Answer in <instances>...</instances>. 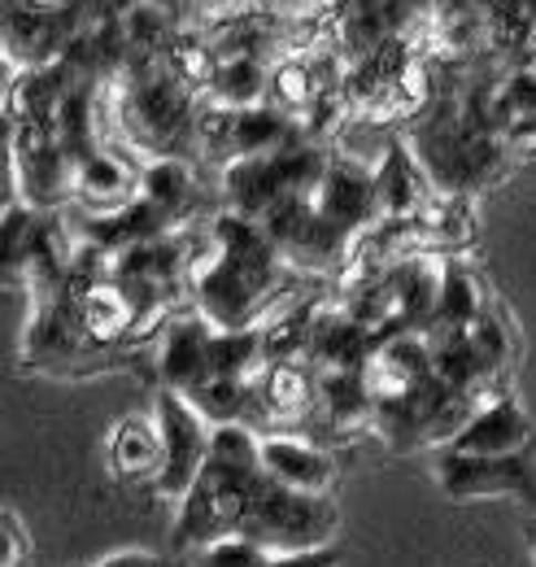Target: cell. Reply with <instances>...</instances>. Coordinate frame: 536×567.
Returning <instances> with one entry per match:
<instances>
[{
    "label": "cell",
    "instance_id": "cell-22",
    "mask_svg": "<svg viewBox=\"0 0 536 567\" xmlns=\"http://www.w3.org/2000/svg\"><path fill=\"white\" fill-rule=\"evenodd\" d=\"M270 567H340V550L315 546V550H275Z\"/></svg>",
    "mask_w": 536,
    "mask_h": 567
},
{
    "label": "cell",
    "instance_id": "cell-16",
    "mask_svg": "<svg viewBox=\"0 0 536 567\" xmlns=\"http://www.w3.org/2000/svg\"><path fill=\"white\" fill-rule=\"evenodd\" d=\"M488 310V297L484 288L475 284L467 267H445L441 271V297H436V315H432V328L427 337H445V332H467L471 323Z\"/></svg>",
    "mask_w": 536,
    "mask_h": 567
},
{
    "label": "cell",
    "instance_id": "cell-7",
    "mask_svg": "<svg viewBox=\"0 0 536 567\" xmlns=\"http://www.w3.org/2000/svg\"><path fill=\"white\" fill-rule=\"evenodd\" d=\"M319 214L340 227L344 236L371 227L375 218H384V197H380V175L371 166H362L358 157H332L328 175L315 193Z\"/></svg>",
    "mask_w": 536,
    "mask_h": 567
},
{
    "label": "cell",
    "instance_id": "cell-15",
    "mask_svg": "<svg viewBox=\"0 0 536 567\" xmlns=\"http://www.w3.org/2000/svg\"><path fill=\"white\" fill-rule=\"evenodd\" d=\"M135 184H140V179H135L118 157H110V153H92V157L79 162V171H74V193H79L87 206H96V210H105V214L132 206Z\"/></svg>",
    "mask_w": 536,
    "mask_h": 567
},
{
    "label": "cell",
    "instance_id": "cell-10",
    "mask_svg": "<svg viewBox=\"0 0 536 567\" xmlns=\"http://www.w3.org/2000/svg\"><path fill=\"white\" fill-rule=\"evenodd\" d=\"M536 445V424L528 420V411L511 398V393H497L488 402L475 406L463 432H454V441L445 450H458V454H519V450H533Z\"/></svg>",
    "mask_w": 536,
    "mask_h": 567
},
{
    "label": "cell",
    "instance_id": "cell-14",
    "mask_svg": "<svg viewBox=\"0 0 536 567\" xmlns=\"http://www.w3.org/2000/svg\"><path fill=\"white\" fill-rule=\"evenodd\" d=\"M162 458H166V441H162L157 415L153 420L127 415L123 424L114 427V436H110V463H114L118 476H127V481H157Z\"/></svg>",
    "mask_w": 536,
    "mask_h": 567
},
{
    "label": "cell",
    "instance_id": "cell-6",
    "mask_svg": "<svg viewBox=\"0 0 536 567\" xmlns=\"http://www.w3.org/2000/svg\"><path fill=\"white\" fill-rule=\"evenodd\" d=\"M267 227V236L279 245V254L297 267H315V271H336L349 258V236L332 227L315 197H288L275 210L258 218Z\"/></svg>",
    "mask_w": 536,
    "mask_h": 567
},
{
    "label": "cell",
    "instance_id": "cell-12",
    "mask_svg": "<svg viewBox=\"0 0 536 567\" xmlns=\"http://www.w3.org/2000/svg\"><path fill=\"white\" fill-rule=\"evenodd\" d=\"M262 472L292 494L328 497L336 485V458L297 436H262Z\"/></svg>",
    "mask_w": 536,
    "mask_h": 567
},
{
    "label": "cell",
    "instance_id": "cell-19",
    "mask_svg": "<svg viewBox=\"0 0 536 567\" xmlns=\"http://www.w3.org/2000/svg\"><path fill=\"white\" fill-rule=\"evenodd\" d=\"M140 188H144V197H148L157 210H166L171 218H184V214H188V206L197 202L193 171H188L179 157H157L153 166H144Z\"/></svg>",
    "mask_w": 536,
    "mask_h": 567
},
{
    "label": "cell",
    "instance_id": "cell-4",
    "mask_svg": "<svg viewBox=\"0 0 536 567\" xmlns=\"http://www.w3.org/2000/svg\"><path fill=\"white\" fill-rule=\"evenodd\" d=\"M157 427H162V441H166V458H162V472H157L153 489L166 502H184V497L193 494V485L202 481L205 463H209L214 427L175 389L157 393Z\"/></svg>",
    "mask_w": 536,
    "mask_h": 567
},
{
    "label": "cell",
    "instance_id": "cell-18",
    "mask_svg": "<svg viewBox=\"0 0 536 567\" xmlns=\"http://www.w3.org/2000/svg\"><path fill=\"white\" fill-rule=\"evenodd\" d=\"M209 92H214V101L227 105V110H258L262 96L270 92V74H267V66L254 62V58H231V62L214 66Z\"/></svg>",
    "mask_w": 536,
    "mask_h": 567
},
{
    "label": "cell",
    "instance_id": "cell-9",
    "mask_svg": "<svg viewBox=\"0 0 536 567\" xmlns=\"http://www.w3.org/2000/svg\"><path fill=\"white\" fill-rule=\"evenodd\" d=\"M423 162L427 175L445 188H475L493 175L497 162V144L488 141L484 132H471L467 123H445L436 127L427 144H423Z\"/></svg>",
    "mask_w": 536,
    "mask_h": 567
},
{
    "label": "cell",
    "instance_id": "cell-13",
    "mask_svg": "<svg viewBox=\"0 0 536 567\" xmlns=\"http://www.w3.org/2000/svg\"><path fill=\"white\" fill-rule=\"evenodd\" d=\"M209 337H214V323L193 315V319H175L166 328V341H162V380L166 389L175 393H197L202 384H209Z\"/></svg>",
    "mask_w": 536,
    "mask_h": 567
},
{
    "label": "cell",
    "instance_id": "cell-3",
    "mask_svg": "<svg viewBox=\"0 0 536 567\" xmlns=\"http://www.w3.org/2000/svg\"><path fill=\"white\" fill-rule=\"evenodd\" d=\"M336 533V506L328 497L292 494L284 485H275L262 476V485L254 489L245 519H240V537H254L262 546H284V550H315L328 546Z\"/></svg>",
    "mask_w": 536,
    "mask_h": 567
},
{
    "label": "cell",
    "instance_id": "cell-2",
    "mask_svg": "<svg viewBox=\"0 0 536 567\" xmlns=\"http://www.w3.org/2000/svg\"><path fill=\"white\" fill-rule=\"evenodd\" d=\"M328 162L332 157H323L310 144H284L275 153L236 157L223 175V188H227L231 210L245 218H262L288 197H315L328 175Z\"/></svg>",
    "mask_w": 536,
    "mask_h": 567
},
{
    "label": "cell",
    "instance_id": "cell-8",
    "mask_svg": "<svg viewBox=\"0 0 536 567\" xmlns=\"http://www.w3.org/2000/svg\"><path fill=\"white\" fill-rule=\"evenodd\" d=\"M13 175L31 210L58 206L74 188V162L49 127H18L13 132Z\"/></svg>",
    "mask_w": 536,
    "mask_h": 567
},
{
    "label": "cell",
    "instance_id": "cell-11",
    "mask_svg": "<svg viewBox=\"0 0 536 567\" xmlns=\"http://www.w3.org/2000/svg\"><path fill=\"white\" fill-rule=\"evenodd\" d=\"M132 136L148 148H175L184 132H193V105L179 79H148L132 92L127 105Z\"/></svg>",
    "mask_w": 536,
    "mask_h": 567
},
{
    "label": "cell",
    "instance_id": "cell-21",
    "mask_svg": "<svg viewBox=\"0 0 536 567\" xmlns=\"http://www.w3.org/2000/svg\"><path fill=\"white\" fill-rule=\"evenodd\" d=\"M275 550L254 537H223L202 550V567H270Z\"/></svg>",
    "mask_w": 536,
    "mask_h": 567
},
{
    "label": "cell",
    "instance_id": "cell-20",
    "mask_svg": "<svg viewBox=\"0 0 536 567\" xmlns=\"http://www.w3.org/2000/svg\"><path fill=\"white\" fill-rule=\"evenodd\" d=\"M380 197H384V214L402 218L414 214L423 202V175H419V162L405 153L402 144H389L384 162H380Z\"/></svg>",
    "mask_w": 536,
    "mask_h": 567
},
{
    "label": "cell",
    "instance_id": "cell-25",
    "mask_svg": "<svg viewBox=\"0 0 536 567\" xmlns=\"http://www.w3.org/2000/svg\"><path fill=\"white\" fill-rule=\"evenodd\" d=\"M528 542H533V550H536V519L528 524Z\"/></svg>",
    "mask_w": 536,
    "mask_h": 567
},
{
    "label": "cell",
    "instance_id": "cell-17",
    "mask_svg": "<svg viewBox=\"0 0 536 567\" xmlns=\"http://www.w3.org/2000/svg\"><path fill=\"white\" fill-rule=\"evenodd\" d=\"M262 358H267V337L258 328H240V332L214 328V337H209V375L214 380H254Z\"/></svg>",
    "mask_w": 536,
    "mask_h": 567
},
{
    "label": "cell",
    "instance_id": "cell-1",
    "mask_svg": "<svg viewBox=\"0 0 536 567\" xmlns=\"http://www.w3.org/2000/svg\"><path fill=\"white\" fill-rule=\"evenodd\" d=\"M284 254L258 218L227 210L214 223V258L197 271L202 319L223 332L254 323V310L279 288Z\"/></svg>",
    "mask_w": 536,
    "mask_h": 567
},
{
    "label": "cell",
    "instance_id": "cell-23",
    "mask_svg": "<svg viewBox=\"0 0 536 567\" xmlns=\"http://www.w3.org/2000/svg\"><path fill=\"white\" fill-rule=\"evenodd\" d=\"M22 559H27V533H22L18 515L9 511L4 515V567H22Z\"/></svg>",
    "mask_w": 536,
    "mask_h": 567
},
{
    "label": "cell",
    "instance_id": "cell-24",
    "mask_svg": "<svg viewBox=\"0 0 536 567\" xmlns=\"http://www.w3.org/2000/svg\"><path fill=\"white\" fill-rule=\"evenodd\" d=\"M96 567H162V559H153V555H114V559H105Z\"/></svg>",
    "mask_w": 536,
    "mask_h": 567
},
{
    "label": "cell",
    "instance_id": "cell-5",
    "mask_svg": "<svg viewBox=\"0 0 536 567\" xmlns=\"http://www.w3.org/2000/svg\"><path fill=\"white\" fill-rule=\"evenodd\" d=\"M436 485L445 497H519L524 506H536V445L519 454H436Z\"/></svg>",
    "mask_w": 536,
    "mask_h": 567
}]
</instances>
